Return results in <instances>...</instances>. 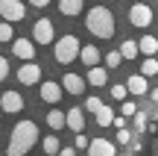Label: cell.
<instances>
[{
    "label": "cell",
    "instance_id": "obj_8",
    "mask_svg": "<svg viewBox=\"0 0 158 156\" xmlns=\"http://www.w3.org/2000/svg\"><path fill=\"white\" fill-rule=\"evenodd\" d=\"M62 82H56V80H44L38 86V97L44 100V103H59V100H62Z\"/></svg>",
    "mask_w": 158,
    "mask_h": 156
},
{
    "label": "cell",
    "instance_id": "obj_27",
    "mask_svg": "<svg viewBox=\"0 0 158 156\" xmlns=\"http://www.w3.org/2000/svg\"><path fill=\"white\" fill-rule=\"evenodd\" d=\"M120 62H123L120 50H108V53H106V65H108V68H120Z\"/></svg>",
    "mask_w": 158,
    "mask_h": 156
},
{
    "label": "cell",
    "instance_id": "obj_14",
    "mask_svg": "<svg viewBox=\"0 0 158 156\" xmlns=\"http://www.w3.org/2000/svg\"><path fill=\"white\" fill-rule=\"evenodd\" d=\"M85 9V0H59V15L64 18H79Z\"/></svg>",
    "mask_w": 158,
    "mask_h": 156
},
{
    "label": "cell",
    "instance_id": "obj_1",
    "mask_svg": "<svg viewBox=\"0 0 158 156\" xmlns=\"http://www.w3.org/2000/svg\"><path fill=\"white\" fill-rule=\"evenodd\" d=\"M35 141H38V124L29 121V118H23V121H18L15 127H12L6 153L9 156H23V153H29L35 147Z\"/></svg>",
    "mask_w": 158,
    "mask_h": 156
},
{
    "label": "cell",
    "instance_id": "obj_34",
    "mask_svg": "<svg viewBox=\"0 0 158 156\" xmlns=\"http://www.w3.org/2000/svg\"><path fill=\"white\" fill-rule=\"evenodd\" d=\"M126 121H129V118H126V115H114V121H111V127H126Z\"/></svg>",
    "mask_w": 158,
    "mask_h": 156
},
{
    "label": "cell",
    "instance_id": "obj_32",
    "mask_svg": "<svg viewBox=\"0 0 158 156\" xmlns=\"http://www.w3.org/2000/svg\"><path fill=\"white\" fill-rule=\"evenodd\" d=\"M9 77V62H6V56H0V82Z\"/></svg>",
    "mask_w": 158,
    "mask_h": 156
},
{
    "label": "cell",
    "instance_id": "obj_23",
    "mask_svg": "<svg viewBox=\"0 0 158 156\" xmlns=\"http://www.w3.org/2000/svg\"><path fill=\"white\" fill-rule=\"evenodd\" d=\"M138 53H141V50H138V41H123V44H120V56H123V59H135L138 56Z\"/></svg>",
    "mask_w": 158,
    "mask_h": 156
},
{
    "label": "cell",
    "instance_id": "obj_10",
    "mask_svg": "<svg viewBox=\"0 0 158 156\" xmlns=\"http://www.w3.org/2000/svg\"><path fill=\"white\" fill-rule=\"evenodd\" d=\"M12 53H15L18 59H35V41L29 38H12Z\"/></svg>",
    "mask_w": 158,
    "mask_h": 156
},
{
    "label": "cell",
    "instance_id": "obj_4",
    "mask_svg": "<svg viewBox=\"0 0 158 156\" xmlns=\"http://www.w3.org/2000/svg\"><path fill=\"white\" fill-rule=\"evenodd\" d=\"M32 41H38V44H53L56 41V29H53L50 18H38L32 24Z\"/></svg>",
    "mask_w": 158,
    "mask_h": 156
},
{
    "label": "cell",
    "instance_id": "obj_38",
    "mask_svg": "<svg viewBox=\"0 0 158 156\" xmlns=\"http://www.w3.org/2000/svg\"><path fill=\"white\" fill-rule=\"evenodd\" d=\"M0 118H3V109H0Z\"/></svg>",
    "mask_w": 158,
    "mask_h": 156
},
{
    "label": "cell",
    "instance_id": "obj_21",
    "mask_svg": "<svg viewBox=\"0 0 158 156\" xmlns=\"http://www.w3.org/2000/svg\"><path fill=\"white\" fill-rule=\"evenodd\" d=\"M141 74L147 77V80H149V77H158V59H155V56H147V59H143Z\"/></svg>",
    "mask_w": 158,
    "mask_h": 156
},
{
    "label": "cell",
    "instance_id": "obj_25",
    "mask_svg": "<svg viewBox=\"0 0 158 156\" xmlns=\"http://www.w3.org/2000/svg\"><path fill=\"white\" fill-rule=\"evenodd\" d=\"M41 147H44V153H59V150H62V145H59V139H56V136H44Z\"/></svg>",
    "mask_w": 158,
    "mask_h": 156
},
{
    "label": "cell",
    "instance_id": "obj_2",
    "mask_svg": "<svg viewBox=\"0 0 158 156\" xmlns=\"http://www.w3.org/2000/svg\"><path fill=\"white\" fill-rule=\"evenodd\" d=\"M85 27L91 35L97 38H111L114 35V15L108 6H91L88 15H85Z\"/></svg>",
    "mask_w": 158,
    "mask_h": 156
},
{
    "label": "cell",
    "instance_id": "obj_11",
    "mask_svg": "<svg viewBox=\"0 0 158 156\" xmlns=\"http://www.w3.org/2000/svg\"><path fill=\"white\" fill-rule=\"evenodd\" d=\"M64 127L73 130V133H82V130H85V109H79V106L68 109V112H64Z\"/></svg>",
    "mask_w": 158,
    "mask_h": 156
},
{
    "label": "cell",
    "instance_id": "obj_20",
    "mask_svg": "<svg viewBox=\"0 0 158 156\" xmlns=\"http://www.w3.org/2000/svg\"><path fill=\"white\" fill-rule=\"evenodd\" d=\"M47 127L50 130H62L64 127V112L62 109H50L47 112Z\"/></svg>",
    "mask_w": 158,
    "mask_h": 156
},
{
    "label": "cell",
    "instance_id": "obj_22",
    "mask_svg": "<svg viewBox=\"0 0 158 156\" xmlns=\"http://www.w3.org/2000/svg\"><path fill=\"white\" fill-rule=\"evenodd\" d=\"M132 124H135V133H147V124H149V115L147 112L138 109L135 115H132Z\"/></svg>",
    "mask_w": 158,
    "mask_h": 156
},
{
    "label": "cell",
    "instance_id": "obj_33",
    "mask_svg": "<svg viewBox=\"0 0 158 156\" xmlns=\"http://www.w3.org/2000/svg\"><path fill=\"white\" fill-rule=\"evenodd\" d=\"M141 150H143L141 141H129V145H126V153H141Z\"/></svg>",
    "mask_w": 158,
    "mask_h": 156
},
{
    "label": "cell",
    "instance_id": "obj_18",
    "mask_svg": "<svg viewBox=\"0 0 158 156\" xmlns=\"http://www.w3.org/2000/svg\"><path fill=\"white\" fill-rule=\"evenodd\" d=\"M138 50H141L143 56H155V53H158V38H155V35H143V38H138Z\"/></svg>",
    "mask_w": 158,
    "mask_h": 156
},
{
    "label": "cell",
    "instance_id": "obj_35",
    "mask_svg": "<svg viewBox=\"0 0 158 156\" xmlns=\"http://www.w3.org/2000/svg\"><path fill=\"white\" fill-rule=\"evenodd\" d=\"M29 3H32V6H35V9H44V6H50V3H53V0H29Z\"/></svg>",
    "mask_w": 158,
    "mask_h": 156
},
{
    "label": "cell",
    "instance_id": "obj_24",
    "mask_svg": "<svg viewBox=\"0 0 158 156\" xmlns=\"http://www.w3.org/2000/svg\"><path fill=\"white\" fill-rule=\"evenodd\" d=\"M108 94H111V100H126L129 97V88H126V82H114L108 88Z\"/></svg>",
    "mask_w": 158,
    "mask_h": 156
},
{
    "label": "cell",
    "instance_id": "obj_19",
    "mask_svg": "<svg viewBox=\"0 0 158 156\" xmlns=\"http://www.w3.org/2000/svg\"><path fill=\"white\" fill-rule=\"evenodd\" d=\"M94 118H97V127H102V130H106V127H111V121H114V112H111V106H106V103H102L100 109L94 112Z\"/></svg>",
    "mask_w": 158,
    "mask_h": 156
},
{
    "label": "cell",
    "instance_id": "obj_16",
    "mask_svg": "<svg viewBox=\"0 0 158 156\" xmlns=\"http://www.w3.org/2000/svg\"><path fill=\"white\" fill-rule=\"evenodd\" d=\"M62 88H64L68 94H82V91H85V80H82L79 74H64V77H62Z\"/></svg>",
    "mask_w": 158,
    "mask_h": 156
},
{
    "label": "cell",
    "instance_id": "obj_36",
    "mask_svg": "<svg viewBox=\"0 0 158 156\" xmlns=\"http://www.w3.org/2000/svg\"><path fill=\"white\" fill-rule=\"evenodd\" d=\"M149 100H152V103L158 106V88H152V91H149Z\"/></svg>",
    "mask_w": 158,
    "mask_h": 156
},
{
    "label": "cell",
    "instance_id": "obj_17",
    "mask_svg": "<svg viewBox=\"0 0 158 156\" xmlns=\"http://www.w3.org/2000/svg\"><path fill=\"white\" fill-rule=\"evenodd\" d=\"M79 59H82V65H100V50H97L94 44H85V47H79Z\"/></svg>",
    "mask_w": 158,
    "mask_h": 156
},
{
    "label": "cell",
    "instance_id": "obj_7",
    "mask_svg": "<svg viewBox=\"0 0 158 156\" xmlns=\"http://www.w3.org/2000/svg\"><path fill=\"white\" fill-rule=\"evenodd\" d=\"M18 82H21V86H38L41 82V65H35L32 59H27V65L18 68Z\"/></svg>",
    "mask_w": 158,
    "mask_h": 156
},
{
    "label": "cell",
    "instance_id": "obj_15",
    "mask_svg": "<svg viewBox=\"0 0 158 156\" xmlns=\"http://www.w3.org/2000/svg\"><path fill=\"white\" fill-rule=\"evenodd\" d=\"M126 88H129V94H135V97H141V94L149 91V82L143 74H132L129 80H126Z\"/></svg>",
    "mask_w": 158,
    "mask_h": 156
},
{
    "label": "cell",
    "instance_id": "obj_3",
    "mask_svg": "<svg viewBox=\"0 0 158 156\" xmlns=\"http://www.w3.org/2000/svg\"><path fill=\"white\" fill-rule=\"evenodd\" d=\"M53 56H56L59 65H70L79 56V38H76L73 33H64L62 38L53 41Z\"/></svg>",
    "mask_w": 158,
    "mask_h": 156
},
{
    "label": "cell",
    "instance_id": "obj_28",
    "mask_svg": "<svg viewBox=\"0 0 158 156\" xmlns=\"http://www.w3.org/2000/svg\"><path fill=\"white\" fill-rule=\"evenodd\" d=\"M138 112V106L132 103V100H120V115H126V118H132Z\"/></svg>",
    "mask_w": 158,
    "mask_h": 156
},
{
    "label": "cell",
    "instance_id": "obj_6",
    "mask_svg": "<svg viewBox=\"0 0 158 156\" xmlns=\"http://www.w3.org/2000/svg\"><path fill=\"white\" fill-rule=\"evenodd\" d=\"M0 15H3L6 21L18 24V21L27 18V6H23L21 0H0Z\"/></svg>",
    "mask_w": 158,
    "mask_h": 156
},
{
    "label": "cell",
    "instance_id": "obj_13",
    "mask_svg": "<svg viewBox=\"0 0 158 156\" xmlns=\"http://www.w3.org/2000/svg\"><path fill=\"white\" fill-rule=\"evenodd\" d=\"M85 82L88 86H94V88H102L108 82V71L102 68V65H91L88 68V77H85Z\"/></svg>",
    "mask_w": 158,
    "mask_h": 156
},
{
    "label": "cell",
    "instance_id": "obj_9",
    "mask_svg": "<svg viewBox=\"0 0 158 156\" xmlns=\"http://www.w3.org/2000/svg\"><path fill=\"white\" fill-rule=\"evenodd\" d=\"M0 109H3V115H18V112H23V97L18 91H3Z\"/></svg>",
    "mask_w": 158,
    "mask_h": 156
},
{
    "label": "cell",
    "instance_id": "obj_12",
    "mask_svg": "<svg viewBox=\"0 0 158 156\" xmlns=\"http://www.w3.org/2000/svg\"><path fill=\"white\" fill-rule=\"evenodd\" d=\"M88 153L91 156H111V153H117V145L108 141V139H91L88 141Z\"/></svg>",
    "mask_w": 158,
    "mask_h": 156
},
{
    "label": "cell",
    "instance_id": "obj_5",
    "mask_svg": "<svg viewBox=\"0 0 158 156\" xmlns=\"http://www.w3.org/2000/svg\"><path fill=\"white\" fill-rule=\"evenodd\" d=\"M129 24L138 29H147L149 24H152V9H149L147 3H132L129 6Z\"/></svg>",
    "mask_w": 158,
    "mask_h": 156
},
{
    "label": "cell",
    "instance_id": "obj_37",
    "mask_svg": "<svg viewBox=\"0 0 158 156\" xmlns=\"http://www.w3.org/2000/svg\"><path fill=\"white\" fill-rule=\"evenodd\" d=\"M152 153H158V139H155V141H152Z\"/></svg>",
    "mask_w": 158,
    "mask_h": 156
},
{
    "label": "cell",
    "instance_id": "obj_26",
    "mask_svg": "<svg viewBox=\"0 0 158 156\" xmlns=\"http://www.w3.org/2000/svg\"><path fill=\"white\" fill-rule=\"evenodd\" d=\"M12 38H15V33H12V21L3 18V24H0V41H9V44H12Z\"/></svg>",
    "mask_w": 158,
    "mask_h": 156
},
{
    "label": "cell",
    "instance_id": "obj_31",
    "mask_svg": "<svg viewBox=\"0 0 158 156\" xmlns=\"http://www.w3.org/2000/svg\"><path fill=\"white\" fill-rule=\"evenodd\" d=\"M88 141H91V139L85 136V130H82V133L76 136V150H88Z\"/></svg>",
    "mask_w": 158,
    "mask_h": 156
},
{
    "label": "cell",
    "instance_id": "obj_30",
    "mask_svg": "<svg viewBox=\"0 0 158 156\" xmlns=\"http://www.w3.org/2000/svg\"><path fill=\"white\" fill-rule=\"evenodd\" d=\"M100 106H102L100 97H85V112H97Z\"/></svg>",
    "mask_w": 158,
    "mask_h": 156
},
{
    "label": "cell",
    "instance_id": "obj_29",
    "mask_svg": "<svg viewBox=\"0 0 158 156\" xmlns=\"http://www.w3.org/2000/svg\"><path fill=\"white\" fill-rule=\"evenodd\" d=\"M132 139H135V136H132V130H126V127L117 130V145H129Z\"/></svg>",
    "mask_w": 158,
    "mask_h": 156
}]
</instances>
